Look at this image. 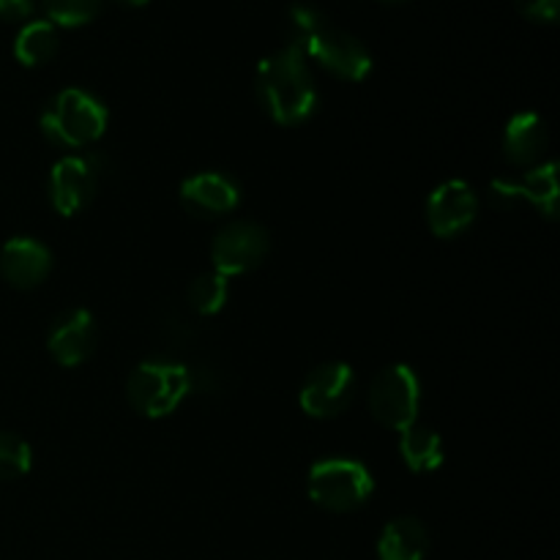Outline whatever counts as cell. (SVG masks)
Returning a JSON list of instances; mask_svg holds the SVG:
<instances>
[{
    "mask_svg": "<svg viewBox=\"0 0 560 560\" xmlns=\"http://www.w3.org/2000/svg\"><path fill=\"white\" fill-rule=\"evenodd\" d=\"M479 217V197L468 180H443L427 200V224L438 238H457Z\"/></svg>",
    "mask_w": 560,
    "mask_h": 560,
    "instance_id": "8fae6325",
    "label": "cell"
},
{
    "mask_svg": "<svg viewBox=\"0 0 560 560\" xmlns=\"http://www.w3.org/2000/svg\"><path fill=\"white\" fill-rule=\"evenodd\" d=\"M268 249H271V241H268L266 228L255 222H233L219 230V235L213 238V271L228 279L244 277V273L262 266Z\"/></svg>",
    "mask_w": 560,
    "mask_h": 560,
    "instance_id": "ba28073f",
    "label": "cell"
},
{
    "mask_svg": "<svg viewBox=\"0 0 560 560\" xmlns=\"http://www.w3.org/2000/svg\"><path fill=\"white\" fill-rule=\"evenodd\" d=\"M38 124H42L44 137L52 145L88 148L102 140L109 115L107 107L93 93L80 91V88H66L49 98Z\"/></svg>",
    "mask_w": 560,
    "mask_h": 560,
    "instance_id": "3957f363",
    "label": "cell"
},
{
    "mask_svg": "<svg viewBox=\"0 0 560 560\" xmlns=\"http://www.w3.org/2000/svg\"><path fill=\"white\" fill-rule=\"evenodd\" d=\"M120 3H126V5H145L148 0H120Z\"/></svg>",
    "mask_w": 560,
    "mask_h": 560,
    "instance_id": "cb8c5ba5",
    "label": "cell"
},
{
    "mask_svg": "<svg viewBox=\"0 0 560 560\" xmlns=\"http://www.w3.org/2000/svg\"><path fill=\"white\" fill-rule=\"evenodd\" d=\"M430 534L416 517H397L377 539V560H424Z\"/></svg>",
    "mask_w": 560,
    "mask_h": 560,
    "instance_id": "2e32d148",
    "label": "cell"
},
{
    "mask_svg": "<svg viewBox=\"0 0 560 560\" xmlns=\"http://www.w3.org/2000/svg\"><path fill=\"white\" fill-rule=\"evenodd\" d=\"M490 202L501 211L520 206V202H530L539 208L547 219L558 217L560 202V186H558V164L541 162L530 167L528 173L520 175L517 180L498 178L490 184Z\"/></svg>",
    "mask_w": 560,
    "mask_h": 560,
    "instance_id": "9c48e42d",
    "label": "cell"
},
{
    "mask_svg": "<svg viewBox=\"0 0 560 560\" xmlns=\"http://www.w3.org/2000/svg\"><path fill=\"white\" fill-rule=\"evenodd\" d=\"M191 394L189 366L175 361H142L126 381V399L135 413L145 419H164L175 413Z\"/></svg>",
    "mask_w": 560,
    "mask_h": 560,
    "instance_id": "277c9868",
    "label": "cell"
},
{
    "mask_svg": "<svg viewBox=\"0 0 560 560\" xmlns=\"http://www.w3.org/2000/svg\"><path fill=\"white\" fill-rule=\"evenodd\" d=\"M52 271V255L47 246L27 235L5 241L0 249V273L16 290H33Z\"/></svg>",
    "mask_w": 560,
    "mask_h": 560,
    "instance_id": "7c38bea8",
    "label": "cell"
},
{
    "mask_svg": "<svg viewBox=\"0 0 560 560\" xmlns=\"http://www.w3.org/2000/svg\"><path fill=\"white\" fill-rule=\"evenodd\" d=\"M355 392H359V381L350 364L342 361H331L312 372L304 381L299 394L301 410L312 419H334V416L345 413L353 405Z\"/></svg>",
    "mask_w": 560,
    "mask_h": 560,
    "instance_id": "52a82bcc",
    "label": "cell"
},
{
    "mask_svg": "<svg viewBox=\"0 0 560 560\" xmlns=\"http://www.w3.org/2000/svg\"><path fill=\"white\" fill-rule=\"evenodd\" d=\"M180 202L195 217H224L241 202V189L222 173H197L180 184Z\"/></svg>",
    "mask_w": 560,
    "mask_h": 560,
    "instance_id": "5bb4252c",
    "label": "cell"
},
{
    "mask_svg": "<svg viewBox=\"0 0 560 560\" xmlns=\"http://www.w3.org/2000/svg\"><path fill=\"white\" fill-rule=\"evenodd\" d=\"M47 20L55 27H77L91 22L102 9V0H42Z\"/></svg>",
    "mask_w": 560,
    "mask_h": 560,
    "instance_id": "44dd1931",
    "label": "cell"
},
{
    "mask_svg": "<svg viewBox=\"0 0 560 560\" xmlns=\"http://www.w3.org/2000/svg\"><path fill=\"white\" fill-rule=\"evenodd\" d=\"M33 11V0H0V16L3 20H25Z\"/></svg>",
    "mask_w": 560,
    "mask_h": 560,
    "instance_id": "603a6c76",
    "label": "cell"
},
{
    "mask_svg": "<svg viewBox=\"0 0 560 560\" xmlns=\"http://www.w3.org/2000/svg\"><path fill=\"white\" fill-rule=\"evenodd\" d=\"M33 452L20 435L0 432V481H14L31 474Z\"/></svg>",
    "mask_w": 560,
    "mask_h": 560,
    "instance_id": "ffe728a7",
    "label": "cell"
},
{
    "mask_svg": "<svg viewBox=\"0 0 560 560\" xmlns=\"http://www.w3.org/2000/svg\"><path fill=\"white\" fill-rule=\"evenodd\" d=\"M399 454L413 474H432L443 465V438L416 421L399 432Z\"/></svg>",
    "mask_w": 560,
    "mask_h": 560,
    "instance_id": "e0dca14e",
    "label": "cell"
},
{
    "mask_svg": "<svg viewBox=\"0 0 560 560\" xmlns=\"http://www.w3.org/2000/svg\"><path fill=\"white\" fill-rule=\"evenodd\" d=\"M547 126L541 120V115L536 113H517L506 124L503 131V156L514 167H536L541 164V156L547 151Z\"/></svg>",
    "mask_w": 560,
    "mask_h": 560,
    "instance_id": "9a60e30c",
    "label": "cell"
},
{
    "mask_svg": "<svg viewBox=\"0 0 560 560\" xmlns=\"http://www.w3.org/2000/svg\"><path fill=\"white\" fill-rule=\"evenodd\" d=\"M60 47L58 27L49 20H31L14 38V55L22 66H44Z\"/></svg>",
    "mask_w": 560,
    "mask_h": 560,
    "instance_id": "ac0fdd59",
    "label": "cell"
},
{
    "mask_svg": "<svg viewBox=\"0 0 560 560\" xmlns=\"http://www.w3.org/2000/svg\"><path fill=\"white\" fill-rule=\"evenodd\" d=\"M189 306L197 312L200 317H211L219 315L224 310L230 299V279L222 277V273H200L195 282L189 284Z\"/></svg>",
    "mask_w": 560,
    "mask_h": 560,
    "instance_id": "d6986e66",
    "label": "cell"
},
{
    "mask_svg": "<svg viewBox=\"0 0 560 560\" xmlns=\"http://www.w3.org/2000/svg\"><path fill=\"white\" fill-rule=\"evenodd\" d=\"M306 490L312 501L326 512L348 514L370 501L375 492V479L359 459L328 457L312 465L306 476Z\"/></svg>",
    "mask_w": 560,
    "mask_h": 560,
    "instance_id": "5b68a950",
    "label": "cell"
},
{
    "mask_svg": "<svg viewBox=\"0 0 560 560\" xmlns=\"http://www.w3.org/2000/svg\"><path fill=\"white\" fill-rule=\"evenodd\" d=\"M514 3H517V9L523 11L528 20H536V22L558 20V9H560L558 0H514Z\"/></svg>",
    "mask_w": 560,
    "mask_h": 560,
    "instance_id": "7402d4cb",
    "label": "cell"
},
{
    "mask_svg": "<svg viewBox=\"0 0 560 560\" xmlns=\"http://www.w3.org/2000/svg\"><path fill=\"white\" fill-rule=\"evenodd\" d=\"M255 91L268 118L279 126L304 124L320 104L310 63L295 47L277 49L260 60Z\"/></svg>",
    "mask_w": 560,
    "mask_h": 560,
    "instance_id": "7a4b0ae2",
    "label": "cell"
},
{
    "mask_svg": "<svg viewBox=\"0 0 560 560\" xmlns=\"http://www.w3.org/2000/svg\"><path fill=\"white\" fill-rule=\"evenodd\" d=\"M98 189V167L91 156H63L49 173V202L60 217L85 211Z\"/></svg>",
    "mask_w": 560,
    "mask_h": 560,
    "instance_id": "30bf717a",
    "label": "cell"
},
{
    "mask_svg": "<svg viewBox=\"0 0 560 560\" xmlns=\"http://www.w3.org/2000/svg\"><path fill=\"white\" fill-rule=\"evenodd\" d=\"M288 27L293 44L304 58L320 63L328 74L348 82H361L372 71V55L364 42L339 27L331 16L323 14L320 9L306 3L290 5Z\"/></svg>",
    "mask_w": 560,
    "mask_h": 560,
    "instance_id": "6da1fadb",
    "label": "cell"
},
{
    "mask_svg": "<svg viewBox=\"0 0 560 560\" xmlns=\"http://www.w3.org/2000/svg\"><path fill=\"white\" fill-rule=\"evenodd\" d=\"M381 3H405V0H381Z\"/></svg>",
    "mask_w": 560,
    "mask_h": 560,
    "instance_id": "d4e9b609",
    "label": "cell"
},
{
    "mask_svg": "<svg viewBox=\"0 0 560 560\" xmlns=\"http://www.w3.org/2000/svg\"><path fill=\"white\" fill-rule=\"evenodd\" d=\"M49 355L60 366H80L96 348V323L88 310H69L52 323L47 337Z\"/></svg>",
    "mask_w": 560,
    "mask_h": 560,
    "instance_id": "4fadbf2b",
    "label": "cell"
},
{
    "mask_svg": "<svg viewBox=\"0 0 560 560\" xmlns=\"http://www.w3.org/2000/svg\"><path fill=\"white\" fill-rule=\"evenodd\" d=\"M370 410L377 424L388 430H408L419 421L421 383L408 364H392L370 383Z\"/></svg>",
    "mask_w": 560,
    "mask_h": 560,
    "instance_id": "8992f818",
    "label": "cell"
}]
</instances>
